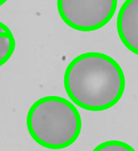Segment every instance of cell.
I'll list each match as a JSON object with an SVG mask.
<instances>
[{"instance_id":"cell-3","label":"cell","mask_w":138,"mask_h":151,"mask_svg":"<svg viewBox=\"0 0 138 151\" xmlns=\"http://www.w3.org/2000/svg\"><path fill=\"white\" fill-rule=\"evenodd\" d=\"M118 0H57L58 15L70 28L80 32L98 30L110 21Z\"/></svg>"},{"instance_id":"cell-6","label":"cell","mask_w":138,"mask_h":151,"mask_svg":"<svg viewBox=\"0 0 138 151\" xmlns=\"http://www.w3.org/2000/svg\"><path fill=\"white\" fill-rule=\"evenodd\" d=\"M93 151H136L132 146L125 142L117 140H111L101 143Z\"/></svg>"},{"instance_id":"cell-5","label":"cell","mask_w":138,"mask_h":151,"mask_svg":"<svg viewBox=\"0 0 138 151\" xmlns=\"http://www.w3.org/2000/svg\"><path fill=\"white\" fill-rule=\"evenodd\" d=\"M15 49V37L10 28L0 32V66L4 65L11 58Z\"/></svg>"},{"instance_id":"cell-7","label":"cell","mask_w":138,"mask_h":151,"mask_svg":"<svg viewBox=\"0 0 138 151\" xmlns=\"http://www.w3.org/2000/svg\"><path fill=\"white\" fill-rule=\"evenodd\" d=\"M8 28H8V27H7L6 24H4L3 23L0 22V32H3V31H5V30H7Z\"/></svg>"},{"instance_id":"cell-1","label":"cell","mask_w":138,"mask_h":151,"mask_svg":"<svg viewBox=\"0 0 138 151\" xmlns=\"http://www.w3.org/2000/svg\"><path fill=\"white\" fill-rule=\"evenodd\" d=\"M64 88L72 101L88 111L112 108L125 90V76L119 63L110 56L98 52L77 56L68 65Z\"/></svg>"},{"instance_id":"cell-4","label":"cell","mask_w":138,"mask_h":151,"mask_svg":"<svg viewBox=\"0 0 138 151\" xmlns=\"http://www.w3.org/2000/svg\"><path fill=\"white\" fill-rule=\"evenodd\" d=\"M117 31L124 46L138 55V0H126L121 6Z\"/></svg>"},{"instance_id":"cell-2","label":"cell","mask_w":138,"mask_h":151,"mask_svg":"<svg viewBox=\"0 0 138 151\" xmlns=\"http://www.w3.org/2000/svg\"><path fill=\"white\" fill-rule=\"evenodd\" d=\"M26 124L31 137L50 150L72 145L82 126L80 115L73 104L57 96H45L35 102L28 111Z\"/></svg>"},{"instance_id":"cell-8","label":"cell","mask_w":138,"mask_h":151,"mask_svg":"<svg viewBox=\"0 0 138 151\" xmlns=\"http://www.w3.org/2000/svg\"><path fill=\"white\" fill-rule=\"evenodd\" d=\"M7 1V0H0V6H2L3 4H4V3H6Z\"/></svg>"}]
</instances>
